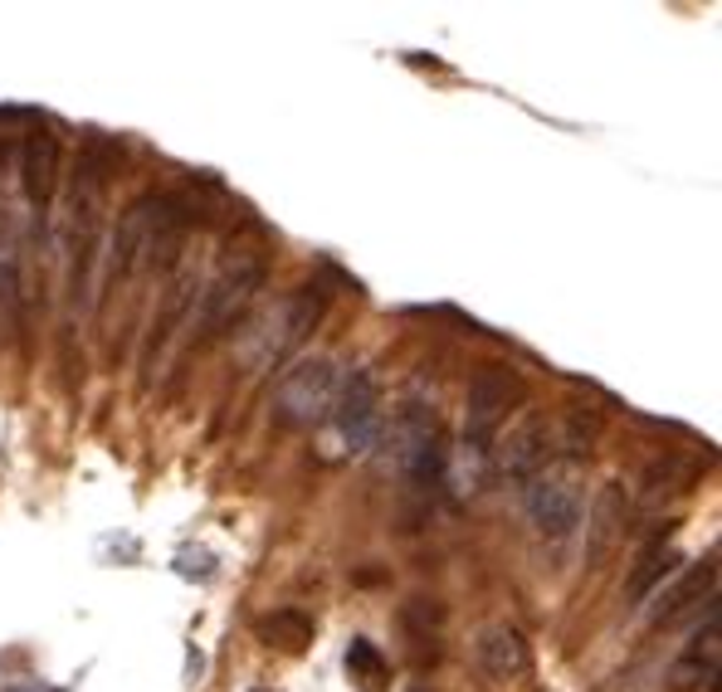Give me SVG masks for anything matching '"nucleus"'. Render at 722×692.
<instances>
[{
    "label": "nucleus",
    "mask_w": 722,
    "mask_h": 692,
    "mask_svg": "<svg viewBox=\"0 0 722 692\" xmlns=\"http://www.w3.org/2000/svg\"><path fill=\"white\" fill-rule=\"evenodd\" d=\"M347 673H352V683L361 692H386V683H391L386 653H381L371 639H352V644H347Z\"/></svg>",
    "instance_id": "15"
},
{
    "label": "nucleus",
    "mask_w": 722,
    "mask_h": 692,
    "mask_svg": "<svg viewBox=\"0 0 722 692\" xmlns=\"http://www.w3.org/2000/svg\"><path fill=\"white\" fill-rule=\"evenodd\" d=\"M674 692H693V688H718V609L708 615V624L693 634V644L683 649V658L669 673Z\"/></svg>",
    "instance_id": "12"
},
{
    "label": "nucleus",
    "mask_w": 722,
    "mask_h": 692,
    "mask_svg": "<svg viewBox=\"0 0 722 692\" xmlns=\"http://www.w3.org/2000/svg\"><path fill=\"white\" fill-rule=\"evenodd\" d=\"M264 274H269L264 249L250 244V240L230 244V254L220 259L216 278H210V288H206V327L210 332H225L234 317L250 308V298L264 288Z\"/></svg>",
    "instance_id": "5"
},
{
    "label": "nucleus",
    "mask_w": 722,
    "mask_h": 692,
    "mask_svg": "<svg viewBox=\"0 0 722 692\" xmlns=\"http://www.w3.org/2000/svg\"><path fill=\"white\" fill-rule=\"evenodd\" d=\"M625 517H630V497H625V483H605L601 493H595V507H591V551H586V561H605L611 547L620 541V531H625Z\"/></svg>",
    "instance_id": "13"
},
{
    "label": "nucleus",
    "mask_w": 722,
    "mask_h": 692,
    "mask_svg": "<svg viewBox=\"0 0 722 692\" xmlns=\"http://www.w3.org/2000/svg\"><path fill=\"white\" fill-rule=\"evenodd\" d=\"M254 634H259L264 649H278V653L313 649V619L303 615V609H274V615H259Z\"/></svg>",
    "instance_id": "14"
},
{
    "label": "nucleus",
    "mask_w": 722,
    "mask_h": 692,
    "mask_svg": "<svg viewBox=\"0 0 722 692\" xmlns=\"http://www.w3.org/2000/svg\"><path fill=\"white\" fill-rule=\"evenodd\" d=\"M322 308H327V293L322 288H293V293H284L274 308H264L250 327H244V342H240L244 361H250L254 371L284 361L288 351L298 347L303 337L313 332V327H318Z\"/></svg>",
    "instance_id": "1"
},
{
    "label": "nucleus",
    "mask_w": 722,
    "mask_h": 692,
    "mask_svg": "<svg viewBox=\"0 0 722 692\" xmlns=\"http://www.w3.org/2000/svg\"><path fill=\"white\" fill-rule=\"evenodd\" d=\"M332 400H337L332 361H322V356L298 361V366L284 371L274 385V419L284 429H313L332 415Z\"/></svg>",
    "instance_id": "6"
},
{
    "label": "nucleus",
    "mask_w": 722,
    "mask_h": 692,
    "mask_svg": "<svg viewBox=\"0 0 722 692\" xmlns=\"http://www.w3.org/2000/svg\"><path fill=\"white\" fill-rule=\"evenodd\" d=\"M411 692H435V688H425V683H420V688H411Z\"/></svg>",
    "instance_id": "18"
},
{
    "label": "nucleus",
    "mask_w": 722,
    "mask_h": 692,
    "mask_svg": "<svg viewBox=\"0 0 722 692\" xmlns=\"http://www.w3.org/2000/svg\"><path fill=\"white\" fill-rule=\"evenodd\" d=\"M547 463H551V429H547V419L527 415L523 425L507 435V444H503V453H499V469L527 483L533 473L547 469Z\"/></svg>",
    "instance_id": "10"
},
{
    "label": "nucleus",
    "mask_w": 722,
    "mask_h": 692,
    "mask_svg": "<svg viewBox=\"0 0 722 692\" xmlns=\"http://www.w3.org/2000/svg\"><path fill=\"white\" fill-rule=\"evenodd\" d=\"M523 400H527V381L507 361H489V366L473 371L469 395H464V449L473 459H489L499 429Z\"/></svg>",
    "instance_id": "2"
},
{
    "label": "nucleus",
    "mask_w": 722,
    "mask_h": 692,
    "mask_svg": "<svg viewBox=\"0 0 722 692\" xmlns=\"http://www.w3.org/2000/svg\"><path fill=\"white\" fill-rule=\"evenodd\" d=\"M98 224H103V176L88 162L74 180V200H69V293L78 298L88 283V264H94V244H98Z\"/></svg>",
    "instance_id": "7"
},
{
    "label": "nucleus",
    "mask_w": 722,
    "mask_h": 692,
    "mask_svg": "<svg viewBox=\"0 0 722 692\" xmlns=\"http://www.w3.org/2000/svg\"><path fill=\"white\" fill-rule=\"evenodd\" d=\"M332 415H337L342 439L352 444V453L371 449V439H376V429H381V385H376V376H371V371H352V381L337 391Z\"/></svg>",
    "instance_id": "8"
},
{
    "label": "nucleus",
    "mask_w": 722,
    "mask_h": 692,
    "mask_svg": "<svg viewBox=\"0 0 722 692\" xmlns=\"http://www.w3.org/2000/svg\"><path fill=\"white\" fill-rule=\"evenodd\" d=\"M679 571V551L674 547H664V541H654V547L639 556V565H635V575H630V600H645L649 595V585H659V581H669V575Z\"/></svg>",
    "instance_id": "16"
},
{
    "label": "nucleus",
    "mask_w": 722,
    "mask_h": 692,
    "mask_svg": "<svg viewBox=\"0 0 722 692\" xmlns=\"http://www.w3.org/2000/svg\"><path fill=\"white\" fill-rule=\"evenodd\" d=\"M713 561H708L703 565V571H693V575H688V581L679 585V590H669V595H659V619H674V615H679V609L688 605V600H693L698 595V590H713Z\"/></svg>",
    "instance_id": "17"
},
{
    "label": "nucleus",
    "mask_w": 722,
    "mask_h": 692,
    "mask_svg": "<svg viewBox=\"0 0 722 692\" xmlns=\"http://www.w3.org/2000/svg\"><path fill=\"white\" fill-rule=\"evenodd\" d=\"M479 663H483V673H489V678L513 683V678H523L527 668H533V649H527V639L517 629L493 624V629L479 634Z\"/></svg>",
    "instance_id": "11"
},
{
    "label": "nucleus",
    "mask_w": 722,
    "mask_h": 692,
    "mask_svg": "<svg viewBox=\"0 0 722 692\" xmlns=\"http://www.w3.org/2000/svg\"><path fill=\"white\" fill-rule=\"evenodd\" d=\"M59 166H64V146L54 128H35L25 138V152H20V180H25V196L35 210H50L54 190H59Z\"/></svg>",
    "instance_id": "9"
},
{
    "label": "nucleus",
    "mask_w": 722,
    "mask_h": 692,
    "mask_svg": "<svg viewBox=\"0 0 722 692\" xmlns=\"http://www.w3.org/2000/svg\"><path fill=\"white\" fill-rule=\"evenodd\" d=\"M391 463L411 487H435L445 473V429L435 405L405 400L391 419Z\"/></svg>",
    "instance_id": "3"
},
{
    "label": "nucleus",
    "mask_w": 722,
    "mask_h": 692,
    "mask_svg": "<svg viewBox=\"0 0 722 692\" xmlns=\"http://www.w3.org/2000/svg\"><path fill=\"white\" fill-rule=\"evenodd\" d=\"M527 517H533V527L542 537H571L581 521V459H551L542 473L527 479Z\"/></svg>",
    "instance_id": "4"
}]
</instances>
